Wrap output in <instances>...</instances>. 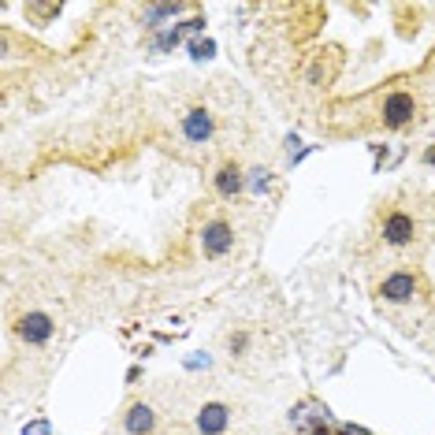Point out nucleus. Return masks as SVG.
<instances>
[{
  "label": "nucleus",
  "instance_id": "obj_4",
  "mask_svg": "<svg viewBox=\"0 0 435 435\" xmlns=\"http://www.w3.org/2000/svg\"><path fill=\"white\" fill-rule=\"evenodd\" d=\"M417 290H420V279L413 272H394L379 283V298L391 301V305H402V301H410L417 294Z\"/></svg>",
  "mask_w": 435,
  "mask_h": 435
},
{
  "label": "nucleus",
  "instance_id": "obj_3",
  "mask_svg": "<svg viewBox=\"0 0 435 435\" xmlns=\"http://www.w3.org/2000/svg\"><path fill=\"white\" fill-rule=\"evenodd\" d=\"M413 115H417V101H413V94H405V89H394L384 101V127L398 130L405 123H413Z\"/></svg>",
  "mask_w": 435,
  "mask_h": 435
},
{
  "label": "nucleus",
  "instance_id": "obj_8",
  "mask_svg": "<svg viewBox=\"0 0 435 435\" xmlns=\"http://www.w3.org/2000/svg\"><path fill=\"white\" fill-rule=\"evenodd\" d=\"M153 424H156L153 405H145V402H130V405H127V413H123V428H127V435H149Z\"/></svg>",
  "mask_w": 435,
  "mask_h": 435
},
{
  "label": "nucleus",
  "instance_id": "obj_9",
  "mask_svg": "<svg viewBox=\"0 0 435 435\" xmlns=\"http://www.w3.org/2000/svg\"><path fill=\"white\" fill-rule=\"evenodd\" d=\"M242 190H246V175H242V168L234 164V160L220 164V171H216V194H220V197H239Z\"/></svg>",
  "mask_w": 435,
  "mask_h": 435
},
{
  "label": "nucleus",
  "instance_id": "obj_11",
  "mask_svg": "<svg viewBox=\"0 0 435 435\" xmlns=\"http://www.w3.org/2000/svg\"><path fill=\"white\" fill-rule=\"evenodd\" d=\"M201 30H205V19H201V15H197V19H190V23H179V26H171L168 34H160V37H156V49H160V52H168V49H175V45L182 42V37H187V34H201Z\"/></svg>",
  "mask_w": 435,
  "mask_h": 435
},
{
  "label": "nucleus",
  "instance_id": "obj_5",
  "mask_svg": "<svg viewBox=\"0 0 435 435\" xmlns=\"http://www.w3.org/2000/svg\"><path fill=\"white\" fill-rule=\"evenodd\" d=\"M413 234H417V223H413V216H405L402 208H394V213L384 216V242L387 246H410Z\"/></svg>",
  "mask_w": 435,
  "mask_h": 435
},
{
  "label": "nucleus",
  "instance_id": "obj_2",
  "mask_svg": "<svg viewBox=\"0 0 435 435\" xmlns=\"http://www.w3.org/2000/svg\"><path fill=\"white\" fill-rule=\"evenodd\" d=\"M52 332H56V324H52V316L49 313H23L19 320H15V335L23 342H30V346H42V342L52 339Z\"/></svg>",
  "mask_w": 435,
  "mask_h": 435
},
{
  "label": "nucleus",
  "instance_id": "obj_14",
  "mask_svg": "<svg viewBox=\"0 0 435 435\" xmlns=\"http://www.w3.org/2000/svg\"><path fill=\"white\" fill-rule=\"evenodd\" d=\"M190 56L194 60H213L216 56V42H213V37H194V42H190Z\"/></svg>",
  "mask_w": 435,
  "mask_h": 435
},
{
  "label": "nucleus",
  "instance_id": "obj_7",
  "mask_svg": "<svg viewBox=\"0 0 435 435\" xmlns=\"http://www.w3.org/2000/svg\"><path fill=\"white\" fill-rule=\"evenodd\" d=\"M231 424V410L223 402H205L197 410V431L201 435H223Z\"/></svg>",
  "mask_w": 435,
  "mask_h": 435
},
{
  "label": "nucleus",
  "instance_id": "obj_17",
  "mask_svg": "<svg viewBox=\"0 0 435 435\" xmlns=\"http://www.w3.org/2000/svg\"><path fill=\"white\" fill-rule=\"evenodd\" d=\"M246 332H239V335H231V358H242V350H246Z\"/></svg>",
  "mask_w": 435,
  "mask_h": 435
},
{
  "label": "nucleus",
  "instance_id": "obj_12",
  "mask_svg": "<svg viewBox=\"0 0 435 435\" xmlns=\"http://www.w3.org/2000/svg\"><path fill=\"white\" fill-rule=\"evenodd\" d=\"M179 11H182V4H153V8H145V19H149V23L179 19Z\"/></svg>",
  "mask_w": 435,
  "mask_h": 435
},
{
  "label": "nucleus",
  "instance_id": "obj_18",
  "mask_svg": "<svg viewBox=\"0 0 435 435\" xmlns=\"http://www.w3.org/2000/svg\"><path fill=\"white\" fill-rule=\"evenodd\" d=\"M187 368H208V353H197V358H187Z\"/></svg>",
  "mask_w": 435,
  "mask_h": 435
},
{
  "label": "nucleus",
  "instance_id": "obj_1",
  "mask_svg": "<svg viewBox=\"0 0 435 435\" xmlns=\"http://www.w3.org/2000/svg\"><path fill=\"white\" fill-rule=\"evenodd\" d=\"M231 246H234V231H231V223H223V220H208L205 227H201V253H205L208 260L227 257V253H231Z\"/></svg>",
  "mask_w": 435,
  "mask_h": 435
},
{
  "label": "nucleus",
  "instance_id": "obj_10",
  "mask_svg": "<svg viewBox=\"0 0 435 435\" xmlns=\"http://www.w3.org/2000/svg\"><path fill=\"white\" fill-rule=\"evenodd\" d=\"M60 11H63L60 0H26V4H23V15L30 19L34 26H49Z\"/></svg>",
  "mask_w": 435,
  "mask_h": 435
},
{
  "label": "nucleus",
  "instance_id": "obj_13",
  "mask_svg": "<svg viewBox=\"0 0 435 435\" xmlns=\"http://www.w3.org/2000/svg\"><path fill=\"white\" fill-rule=\"evenodd\" d=\"M246 187L253 194H265L272 187V171L268 168H253V171H249V179H246Z\"/></svg>",
  "mask_w": 435,
  "mask_h": 435
},
{
  "label": "nucleus",
  "instance_id": "obj_19",
  "mask_svg": "<svg viewBox=\"0 0 435 435\" xmlns=\"http://www.w3.org/2000/svg\"><path fill=\"white\" fill-rule=\"evenodd\" d=\"M424 164H431V168H435V145H428V149H424Z\"/></svg>",
  "mask_w": 435,
  "mask_h": 435
},
{
  "label": "nucleus",
  "instance_id": "obj_16",
  "mask_svg": "<svg viewBox=\"0 0 435 435\" xmlns=\"http://www.w3.org/2000/svg\"><path fill=\"white\" fill-rule=\"evenodd\" d=\"M332 435H372L368 428H361V424H335V431Z\"/></svg>",
  "mask_w": 435,
  "mask_h": 435
},
{
  "label": "nucleus",
  "instance_id": "obj_6",
  "mask_svg": "<svg viewBox=\"0 0 435 435\" xmlns=\"http://www.w3.org/2000/svg\"><path fill=\"white\" fill-rule=\"evenodd\" d=\"M213 130H216V120H213L208 108H190L182 115V134H187V141H194V145H205L213 138Z\"/></svg>",
  "mask_w": 435,
  "mask_h": 435
},
{
  "label": "nucleus",
  "instance_id": "obj_15",
  "mask_svg": "<svg viewBox=\"0 0 435 435\" xmlns=\"http://www.w3.org/2000/svg\"><path fill=\"white\" fill-rule=\"evenodd\" d=\"M23 435H52V424L45 417H37V420H30V424H23Z\"/></svg>",
  "mask_w": 435,
  "mask_h": 435
}]
</instances>
